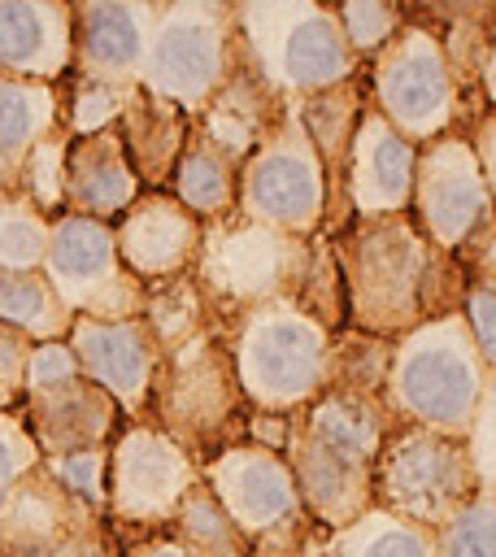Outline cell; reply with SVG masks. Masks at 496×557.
<instances>
[{
    "label": "cell",
    "mask_w": 496,
    "mask_h": 557,
    "mask_svg": "<svg viewBox=\"0 0 496 557\" xmlns=\"http://www.w3.org/2000/svg\"><path fill=\"white\" fill-rule=\"evenodd\" d=\"M331 252L344 278L348 326L383 339H400L435 318L461 313L466 274L452 252L435 248L409 213L348 222L331 235Z\"/></svg>",
    "instance_id": "6da1fadb"
},
{
    "label": "cell",
    "mask_w": 496,
    "mask_h": 557,
    "mask_svg": "<svg viewBox=\"0 0 496 557\" xmlns=\"http://www.w3.org/2000/svg\"><path fill=\"white\" fill-rule=\"evenodd\" d=\"M387 422L392 413L383 400L352 392H322L287 418L283 457L296 474L305 509L322 527L344 531L374 505L370 487Z\"/></svg>",
    "instance_id": "7a4b0ae2"
},
{
    "label": "cell",
    "mask_w": 496,
    "mask_h": 557,
    "mask_svg": "<svg viewBox=\"0 0 496 557\" xmlns=\"http://www.w3.org/2000/svg\"><path fill=\"white\" fill-rule=\"evenodd\" d=\"M148 422L161 426L196 466L248 440L252 405L218 331H200L161 357Z\"/></svg>",
    "instance_id": "3957f363"
},
{
    "label": "cell",
    "mask_w": 496,
    "mask_h": 557,
    "mask_svg": "<svg viewBox=\"0 0 496 557\" xmlns=\"http://www.w3.org/2000/svg\"><path fill=\"white\" fill-rule=\"evenodd\" d=\"M244 61L283 96L309 100L361 74L335 4L322 0H235Z\"/></svg>",
    "instance_id": "277c9868"
},
{
    "label": "cell",
    "mask_w": 496,
    "mask_h": 557,
    "mask_svg": "<svg viewBox=\"0 0 496 557\" xmlns=\"http://www.w3.org/2000/svg\"><path fill=\"white\" fill-rule=\"evenodd\" d=\"M483 383H487V366L461 313H448L396 339L392 370L383 383V409L396 422H413L466 440Z\"/></svg>",
    "instance_id": "5b68a950"
},
{
    "label": "cell",
    "mask_w": 496,
    "mask_h": 557,
    "mask_svg": "<svg viewBox=\"0 0 496 557\" xmlns=\"http://www.w3.org/2000/svg\"><path fill=\"white\" fill-rule=\"evenodd\" d=\"M239 387L261 413H296L326 392L331 331L296 300H270L222 331Z\"/></svg>",
    "instance_id": "8992f818"
},
{
    "label": "cell",
    "mask_w": 496,
    "mask_h": 557,
    "mask_svg": "<svg viewBox=\"0 0 496 557\" xmlns=\"http://www.w3.org/2000/svg\"><path fill=\"white\" fill-rule=\"evenodd\" d=\"M305 270H309V239H296L231 213L204 226V244L191 278L209 305L213 331L222 335L239 313L257 305L296 300Z\"/></svg>",
    "instance_id": "52a82bcc"
},
{
    "label": "cell",
    "mask_w": 496,
    "mask_h": 557,
    "mask_svg": "<svg viewBox=\"0 0 496 557\" xmlns=\"http://www.w3.org/2000/svg\"><path fill=\"white\" fill-rule=\"evenodd\" d=\"M239 61L244 44L231 0H161L139 87L196 117L231 83Z\"/></svg>",
    "instance_id": "ba28073f"
},
{
    "label": "cell",
    "mask_w": 496,
    "mask_h": 557,
    "mask_svg": "<svg viewBox=\"0 0 496 557\" xmlns=\"http://www.w3.org/2000/svg\"><path fill=\"white\" fill-rule=\"evenodd\" d=\"M361 78H365L370 109L418 148L448 131H466V122L479 113L461 96L439 39L422 22H409V17L400 35H392V44L374 61L361 65Z\"/></svg>",
    "instance_id": "9c48e42d"
},
{
    "label": "cell",
    "mask_w": 496,
    "mask_h": 557,
    "mask_svg": "<svg viewBox=\"0 0 496 557\" xmlns=\"http://www.w3.org/2000/svg\"><path fill=\"white\" fill-rule=\"evenodd\" d=\"M479 479L466 453V440L413 426V422H387L379 461H374V487L370 500L383 513H396L405 522H418L426 531H439L466 500H474Z\"/></svg>",
    "instance_id": "30bf717a"
},
{
    "label": "cell",
    "mask_w": 496,
    "mask_h": 557,
    "mask_svg": "<svg viewBox=\"0 0 496 557\" xmlns=\"http://www.w3.org/2000/svg\"><path fill=\"white\" fill-rule=\"evenodd\" d=\"M196 483L200 466L161 426L126 422L109 444V527L122 548L161 535Z\"/></svg>",
    "instance_id": "8fae6325"
},
{
    "label": "cell",
    "mask_w": 496,
    "mask_h": 557,
    "mask_svg": "<svg viewBox=\"0 0 496 557\" xmlns=\"http://www.w3.org/2000/svg\"><path fill=\"white\" fill-rule=\"evenodd\" d=\"M239 218L261 222L270 231L313 239L326 218V178L322 161L296 117V104L278 122V131L239 165Z\"/></svg>",
    "instance_id": "7c38bea8"
},
{
    "label": "cell",
    "mask_w": 496,
    "mask_h": 557,
    "mask_svg": "<svg viewBox=\"0 0 496 557\" xmlns=\"http://www.w3.org/2000/svg\"><path fill=\"white\" fill-rule=\"evenodd\" d=\"M44 278L74 318L122 322V318H139L148 300V287L117 257L113 226L78 213L52 218Z\"/></svg>",
    "instance_id": "4fadbf2b"
},
{
    "label": "cell",
    "mask_w": 496,
    "mask_h": 557,
    "mask_svg": "<svg viewBox=\"0 0 496 557\" xmlns=\"http://www.w3.org/2000/svg\"><path fill=\"white\" fill-rule=\"evenodd\" d=\"M0 557H122V540L104 513L78 505L39 466L0 513Z\"/></svg>",
    "instance_id": "5bb4252c"
},
{
    "label": "cell",
    "mask_w": 496,
    "mask_h": 557,
    "mask_svg": "<svg viewBox=\"0 0 496 557\" xmlns=\"http://www.w3.org/2000/svg\"><path fill=\"white\" fill-rule=\"evenodd\" d=\"M496 205H492V191L479 174V161H474V148H470L466 131H448V135L418 148L409 218L418 222V231L435 248L457 252L466 244V235Z\"/></svg>",
    "instance_id": "9a60e30c"
},
{
    "label": "cell",
    "mask_w": 496,
    "mask_h": 557,
    "mask_svg": "<svg viewBox=\"0 0 496 557\" xmlns=\"http://www.w3.org/2000/svg\"><path fill=\"white\" fill-rule=\"evenodd\" d=\"M70 348L78 357L83 379H91L100 392L117 400L126 422H148L157 374H161V344L152 339L144 318H122V322H96V318H74L70 326Z\"/></svg>",
    "instance_id": "2e32d148"
},
{
    "label": "cell",
    "mask_w": 496,
    "mask_h": 557,
    "mask_svg": "<svg viewBox=\"0 0 496 557\" xmlns=\"http://www.w3.org/2000/svg\"><path fill=\"white\" fill-rule=\"evenodd\" d=\"M200 479L209 483V492L218 496V505L235 518V527L248 540H257L270 527L305 513L296 474H292V466H287V457L278 448H265V444L244 440V444L218 453L213 461H204L200 466Z\"/></svg>",
    "instance_id": "e0dca14e"
},
{
    "label": "cell",
    "mask_w": 496,
    "mask_h": 557,
    "mask_svg": "<svg viewBox=\"0 0 496 557\" xmlns=\"http://www.w3.org/2000/svg\"><path fill=\"white\" fill-rule=\"evenodd\" d=\"M74 78L139 87L161 0H74Z\"/></svg>",
    "instance_id": "ac0fdd59"
},
{
    "label": "cell",
    "mask_w": 496,
    "mask_h": 557,
    "mask_svg": "<svg viewBox=\"0 0 496 557\" xmlns=\"http://www.w3.org/2000/svg\"><path fill=\"white\" fill-rule=\"evenodd\" d=\"M117 257L122 265L144 283H170L196 270L200 244H204V222L183 209L170 191H144L117 222H113Z\"/></svg>",
    "instance_id": "d6986e66"
},
{
    "label": "cell",
    "mask_w": 496,
    "mask_h": 557,
    "mask_svg": "<svg viewBox=\"0 0 496 557\" xmlns=\"http://www.w3.org/2000/svg\"><path fill=\"white\" fill-rule=\"evenodd\" d=\"M26 435L35 440L39 457L83 453V448H109L117 431L126 426V413L109 392H100L91 379L74 374L52 387H30L17 409Z\"/></svg>",
    "instance_id": "ffe728a7"
},
{
    "label": "cell",
    "mask_w": 496,
    "mask_h": 557,
    "mask_svg": "<svg viewBox=\"0 0 496 557\" xmlns=\"http://www.w3.org/2000/svg\"><path fill=\"white\" fill-rule=\"evenodd\" d=\"M413 165H418V144H409L400 131H392V122H383L365 104L357 135H352L348 170H344V200H348L352 222L409 213Z\"/></svg>",
    "instance_id": "44dd1931"
},
{
    "label": "cell",
    "mask_w": 496,
    "mask_h": 557,
    "mask_svg": "<svg viewBox=\"0 0 496 557\" xmlns=\"http://www.w3.org/2000/svg\"><path fill=\"white\" fill-rule=\"evenodd\" d=\"M74 70L70 0H0V78L65 83Z\"/></svg>",
    "instance_id": "7402d4cb"
},
{
    "label": "cell",
    "mask_w": 496,
    "mask_h": 557,
    "mask_svg": "<svg viewBox=\"0 0 496 557\" xmlns=\"http://www.w3.org/2000/svg\"><path fill=\"white\" fill-rule=\"evenodd\" d=\"M292 100H283L248 61H239V70L231 74V83L191 117V131L213 144L222 157H231L235 165H244L287 117Z\"/></svg>",
    "instance_id": "603a6c76"
},
{
    "label": "cell",
    "mask_w": 496,
    "mask_h": 557,
    "mask_svg": "<svg viewBox=\"0 0 496 557\" xmlns=\"http://www.w3.org/2000/svg\"><path fill=\"white\" fill-rule=\"evenodd\" d=\"M370 96H365V78H348L331 91H318L309 100H296V117L322 161V178H326V218H322V235H339L352 213H348V200H344V170H348V152H352V135H357V122L365 113Z\"/></svg>",
    "instance_id": "cb8c5ba5"
},
{
    "label": "cell",
    "mask_w": 496,
    "mask_h": 557,
    "mask_svg": "<svg viewBox=\"0 0 496 557\" xmlns=\"http://www.w3.org/2000/svg\"><path fill=\"white\" fill-rule=\"evenodd\" d=\"M139 196H144V183L131 170V157L122 148L117 126L96 131V135H70V152H65V213H78V218L113 226Z\"/></svg>",
    "instance_id": "d4e9b609"
},
{
    "label": "cell",
    "mask_w": 496,
    "mask_h": 557,
    "mask_svg": "<svg viewBox=\"0 0 496 557\" xmlns=\"http://www.w3.org/2000/svg\"><path fill=\"white\" fill-rule=\"evenodd\" d=\"M400 4L409 22H422L439 39L461 96L474 109H483V65L496 26V0H400Z\"/></svg>",
    "instance_id": "484cf974"
},
{
    "label": "cell",
    "mask_w": 496,
    "mask_h": 557,
    "mask_svg": "<svg viewBox=\"0 0 496 557\" xmlns=\"http://www.w3.org/2000/svg\"><path fill=\"white\" fill-rule=\"evenodd\" d=\"M117 135H122V148H126L131 170L144 183V191H165L170 174L187 148L191 117L178 104L152 96L148 87H131L126 109L117 117Z\"/></svg>",
    "instance_id": "4316f807"
},
{
    "label": "cell",
    "mask_w": 496,
    "mask_h": 557,
    "mask_svg": "<svg viewBox=\"0 0 496 557\" xmlns=\"http://www.w3.org/2000/svg\"><path fill=\"white\" fill-rule=\"evenodd\" d=\"M61 126V91L48 83L0 78V196L17 191L30 148Z\"/></svg>",
    "instance_id": "83f0119b"
},
{
    "label": "cell",
    "mask_w": 496,
    "mask_h": 557,
    "mask_svg": "<svg viewBox=\"0 0 496 557\" xmlns=\"http://www.w3.org/2000/svg\"><path fill=\"white\" fill-rule=\"evenodd\" d=\"M165 191H170L183 209H191L204 226H213V222L239 213V165H235L231 157H222L213 144H204V139L191 131Z\"/></svg>",
    "instance_id": "f1b7e54d"
},
{
    "label": "cell",
    "mask_w": 496,
    "mask_h": 557,
    "mask_svg": "<svg viewBox=\"0 0 496 557\" xmlns=\"http://www.w3.org/2000/svg\"><path fill=\"white\" fill-rule=\"evenodd\" d=\"M0 326L30 344H48L70 335L74 313L61 305L44 270H0Z\"/></svg>",
    "instance_id": "f546056e"
},
{
    "label": "cell",
    "mask_w": 496,
    "mask_h": 557,
    "mask_svg": "<svg viewBox=\"0 0 496 557\" xmlns=\"http://www.w3.org/2000/svg\"><path fill=\"white\" fill-rule=\"evenodd\" d=\"M161 535H170L187 557H248L252 553V540L218 505V496L209 492L204 479L183 496L178 513L170 518V527Z\"/></svg>",
    "instance_id": "4dcf8cb0"
},
{
    "label": "cell",
    "mask_w": 496,
    "mask_h": 557,
    "mask_svg": "<svg viewBox=\"0 0 496 557\" xmlns=\"http://www.w3.org/2000/svg\"><path fill=\"white\" fill-rule=\"evenodd\" d=\"M326 557H435V531L370 505L357 522L331 535Z\"/></svg>",
    "instance_id": "1f68e13d"
},
{
    "label": "cell",
    "mask_w": 496,
    "mask_h": 557,
    "mask_svg": "<svg viewBox=\"0 0 496 557\" xmlns=\"http://www.w3.org/2000/svg\"><path fill=\"white\" fill-rule=\"evenodd\" d=\"M392 348L396 339L365 335L357 326H344L331 335V357H326V392H352L383 400V383L392 370Z\"/></svg>",
    "instance_id": "d6a6232c"
},
{
    "label": "cell",
    "mask_w": 496,
    "mask_h": 557,
    "mask_svg": "<svg viewBox=\"0 0 496 557\" xmlns=\"http://www.w3.org/2000/svg\"><path fill=\"white\" fill-rule=\"evenodd\" d=\"M139 318L148 322V331L161 344V352L196 339L200 331H213L209 305H204V296H200V287H196L191 274L148 287V300H144V313Z\"/></svg>",
    "instance_id": "836d02e7"
},
{
    "label": "cell",
    "mask_w": 496,
    "mask_h": 557,
    "mask_svg": "<svg viewBox=\"0 0 496 557\" xmlns=\"http://www.w3.org/2000/svg\"><path fill=\"white\" fill-rule=\"evenodd\" d=\"M52 218L39 213L22 191L0 196V270H44Z\"/></svg>",
    "instance_id": "e575fe53"
},
{
    "label": "cell",
    "mask_w": 496,
    "mask_h": 557,
    "mask_svg": "<svg viewBox=\"0 0 496 557\" xmlns=\"http://www.w3.org/2000/svg\"><path fill=\"white\" fill-rule=\"evenodd\" d=\"M296 305H300L313 322H322L331 335L348 326L344 278H339V265H335V252H331V239H326V235H313V239H309V270H305V283H300Z\"/></svg>",
    "instance_id": "d590c367"
},
{
    "label": "cell",
    "mask_w": 496,
    "mask_h": 557,
    "mask_svg": "<svg viewBox=\"0 0 496 557\" xmlns=\"http://www.w3.org/2000/svg\"><path fill=\"white\" fill-rule=\"evenodd\" d=\"M61 91V131L65 135H96L117 126L131 87H109V83H87V78H65L57 83Z\"/></svg>",
    "instance_id": "8d00e7d4"
},
{
    "label": "cell",
    "mask_w": 496,
    "mask_h": 557,
    "mask_svg": "<svg viewBox=\"0 0 496 557\" xmlns=\"http://www.w3.org/2000/svg\"><path fill=\"white\" fill-rule=\"evenodd\" d=\"M65 152H70V135L57 126L52 135H44L30 148V157L17 174V191L48 218L65 213Z\"/></svg>",
    "instance_id": "74e56055"
},
{
    "label": "cell",
    "mask_w": 496,
    "mask_h": 557,
    "mask_svg": "<svg viewBox=\"0 0 496 557\" xmlns=\"http://www.w3.org/2000/svg\"><path fill=\"white\" fill-rule=\"evenodd\" d=\"M335 17H339V30H344L352 57L365 65L392 44V35H400L405 4L400 0H344V4H335Z\"/></svg>",
    "instance_id": "f35d334b"
},
{
    "label": "cell",
    "mask_w": 496,
    "mask_h": 557,
    "mask_svg": "<svg viewBox=\"0 0 496 557\" xmlns=\"http://www.w3.org/2000/svg\"><path fill=\"white\" fill-rule=\"evenodd\" d=\"M435 557H496V492H474L435 531Z\"/></svg>",
    "instance_id": "ab89813d"
},
{
    "label": "cell",
    "mask_w": 496,
    "mask_h": 557,
    "mask_svg": "<svg viewBox=\"0 0 496 557\" xmlns=\"http://www.w3.org/2000/svg\"><path fill=\"white\" fill-rule=\"evenodd\" d=\"M39 466L61 492H70L78 505L109 518V448L61 453V457H44Z\"/></svg>",
    "instance_id": "60d3db41"
},
{
    "label": "cell",
    "mask_w": 496,
    "mask_h": 557,
    "mask_svg": "<svg viewBox=\"0 0 496 557\" xmlns=\"http://www.w3.org/2000/svg\"><path fill=\"white\" fill-rule=\"evenodd\" d=\"M331 535H335V531L322 527V522L305 509V513H296V518H287V522H278V527H270L265 535H257L248 557H326Z\"/></svg>",
    "instance_id": "b9f144b4"
},
{
    "label": "cell",
    "mask_w": 496,
    "mask_h": 557,
    "mask_svg": "<svg viewBox=\"0 0 496 557\" xmlns=\"http://www.w3.org/2000/svg\"><path fill=\"white\" fill-rule=\"evenodd\" d=\"M466 453H470L479 492H496V370H487L483 396L474 405V418L466 431Z\"/></svg>",
    "instance_id": "7bdbcfd3"
},
{
    "label": "cell",
    "mask_w": 496,
    "mask_h": 557,
    "mask_svg": "<svg viewBox=\"0 0 496 557\" xmlns=\"http://www.w3.org/2000/svg\"><path fill=\"white\" fill-rule=\"evenodd\" d=\"M39 448H35V440L26 435V426H22V418L17 413H0V513H4V505L13 500V492H17V483L30 474V470H39Z\"/></svg>",
    "instance_id": "ee69618b"
},
{
    "label": "cell",
    "mask_w": 496,
    "mask_h": 557,
    "mask_svg": "<svg viewBox=\"0 0 496 557\" xmlns=\"http://www.w3.org/2000/svg\"><path fill=\"white\" fill-rule=\"evenodd\" d=\"M461 322L483 357L487 370H496V287L487 283H470L466 287V300H461Z\"/></svg>",
    "instance_id": "f6af8a7d"
},
{
    "label": "cell",
    "mask_w": 496,
    "mask_h": 557,
    "mask_svg": "<svg viewBox=\"0 0 496 557\" xmlns=\"http://www.w3.org/2000/svg\"><path fill=\"white\" fill-rule=\"evenodd\" d=\"M30 339L17 331L0 326V413H17L26 396V361H30Z\"/></svg>",
    "instance_id": "bcb514c9"
},
{
    "label": "cell",
    "mask_w": 496,
    "mask_h": 557,
    "mask_svg": "<svg viewBox=\"0 0 496 557\" xmlns=\"http://www.w3.org/2000/svg\"><path fill=\"white\" fill-rule=\"evenodd\" d=\"M452 257H457L466 283H487V287H496V209L466 235V244H461Z\"/></svg>",
    "instance_id": "7dc6e473"
},
{
    "label": "cell",
    "mask_w": 496,
    "mask_h": 557,
    "mask_svg": "<svg viewBox=\"0 0 496 557\" xmlns=\"http://www.w3.org/2000/svg\"><path fill=\"white\" fill-rule=\"evenodd\" d=\"M83 374L78 370V357L70 348V339H48V344H35L30 348V361H26V392L30 387H52V383H65Z\"/></svg>",
    "instance_id": "c3c4849f"
},
{
    "label": "cell",
    "mask_w": 496,
    "mask_h": 557,
    "mask_svg": "<svg viewBox=\"0 0 496 557\" xmlns=\"http://www.w3.org/2000/svg\"><path fill=\"white\" fill-rule=\"evenodd\" d=\"M466 139L474 148V161H479V174L492 191V205H496V109H479L470 122H466Z\"/></svg>",
    "instance_id": "681fc988"
},
{
    "label": "cell",
    "mask_w": 496,
    "mask_h": 557,
    "mask_svg": "<svg viewBox=\"0 0 496 557\" xmlns=\"http://www.w3.org/2000/svg\"><path fill=\"white\" fill-rule=\"evenodd\" d=\"M122 557H187L170 535H148V540H135L122 548Z\"/></svg>",
    "instance_id": "f907efd6"
},
{
    "label": "cell",
    "mask_w": 496,
    "mask_h": 557,
    "mask_svg": "<svg viewBox=\"0 0 496 557\" xmlns=\"http://www.w3.org/2000/svg\"><path fill=\"white\" fill-rule=\"evenodd\" d=\"M483 104L496 109V26H492V48H487V65H483Z\"/></svg>",
    "instance_id": "816d5d0a"
}]
</instances>
